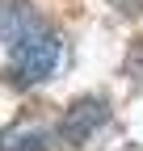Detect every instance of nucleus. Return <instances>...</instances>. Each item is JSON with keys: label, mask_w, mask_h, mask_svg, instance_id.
<instances>
[{"label": "nucleus", "mask_w": 143, "mask_h": 151, "mask_svg": "<svg viewBox=\"0 0 143 151\" xmlns=\"http://www.w3.org/2000/svg\"><path fill=\"white\" fill-rule=\"evenodd\" d=\"M59 55H63L59 34L46 21H34L25 34H17L9 42V71L17 84H38L59 67Z\"/></svg>", "instance_id": "nucleus-1"}, {"label": "nucleus", "mask_w": 143, "mask_h": 151, "mask_svg": "<svg viewBox=\"0 0 143 151\" xmlns=\"http://www.w3.org/2000/svg\"><path fill=\"white\" fill-rule=\"evenodd\" d=\"M105 122H110V105H105L101 97H80V101H72V105L63 109L59 139H63L67 147H84Z\"/></svg>", "instance_id": "nucleus-2"}, {"label": "nucleus", "mask_w": 143, "mask_h": 151, "mask_svg": "<svg viewBox=\"0 0 143 151\" xmlns=\"http://www.w3.org/2000/svg\"><path fill=\"white\" fill-rule=\"evenodd\" d=\"M51 147V130L38 118H17L13 126L0 130V151H46Z\"/></svg>", "instance_id": "nucleus-3"}, {"label": "nucleus", "mask_w": 143, "mask_h": 151, "mask_svg": "<svg viewBox=\"0 0 143 151\" xmlns=\"http://www.w3.org/2000/svg\"><path fill=\"white\" fill-rule=\"evenodd\" d=\"M34 21H42L25 0H0V42H13L17 34H25Z\"/></svg>", "instance_id": "nucleus-4"}, {"label": "nucleus", "mask_w": 143, "mask_h": 151, "mask_svg": "<svg viewBox=\"0 0 143 151\" xmlns=\"http://www.w3.org/2000/svg\"><path fill=\"white\" fill-rule=\"evenodd\" d=\"M114 9H122V13H143V0H110Z\"/></svg>", "instance_id": "nucleus-5"}]
</instances>
